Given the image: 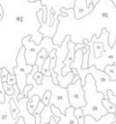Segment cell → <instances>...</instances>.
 <instances>
[{"instance_id": "cell-37", "label": "cell", "mask_w": 116, "mask_h": 124, "mask_svg": "<svg viewBox=\"0 0 116 124\" xmlns=\"http://www.w3.org/2000/svg\"><path fill=\"white\" fill-rule=\"evenodd\" d=\"M115 65H116V63H115Z\"/></svg>"}, {"instance_id": "cell-34", "label": "cell", "mask_w": 116, "mask_h": 124, "mask_svg": "<svg viewBox=\"0 0 116 124\" xmlns=\"http://www.w3.org/2000/svg\"><path fill=\"white\" fill-rule=\"evenodd\" d=\"M111 1H112V3H113V4L115 5V7H116V0H111Z\"/></svg>"}, {"instance_id": "cell-1", "label": "cell", "mask_w": 116, "mask_h": 124, "mask_svg": "<svg viewBox=\"0 0 116 124\" xmlns=\"http://www.w3.org/2000/svg\"><path fill=\"white\" fill-rule=\"evenodd\" d=\"M83 89L86 100V106L82 108L84 115H90L96 120H100L108 112L102 105V100L105 99L104 95L97 90L96 81L92 75H87Z\"/></svg>"}, {"instance_id": "cell-17", "label": "cell", "mask_w": 116, "mask_h": 124, "mask_svg": "<svg viewBox=\"0 0 116 124\" xmlns=\"http://www.w3.org/2000/svg\"><path fill=\"white\" fill-rule=\"evenodd\" d=\"M10 105H11V112H12L14 118L16 119V120H18V118H19L18 115H19L20 109H19V108L17 107V104L15 103V101H14V99H11V101H10Z\"/></svg>"}, {"instance_id": "cell-19", "label": "cell", "mask_w": 116, "mask_h": 124, "mask_svg": "<svg viewBox=\"0 0 116 124\" xmlns=\"http://www.w3.org/2000/svg\"><path fill=\"white\" fill-rule=\"evenodd\" d=\"M50 62H51V58L48 56L42 68V73L44 74V76L46 77H51V71H50Z\"/></svg>"}, {"instance_id": "cell-25", "label": "cell", "mask_w": 116, "mask_h": 124, "mask_svg": "<svg viewBox=\"0 0 116 124\" xmlns=\"http://www.w3.org/2000/svg\"><path fill=\"white\" fill-rule=\"evenodd\" d=\"M51 97H52V93H51V91H46V92L44 93V95L42 101L44 103L45 106H47V105L49 104V102H50V100H51Z\"/></svg>"}, {"instance_id": "cell-29", "label": "cell", "mask_w": 116, "mask_h": 124, "mask_svg": "<svg viewBox=\"0 0 116 124\" xmlns=\"http://www.w3.org/2000/svg\"><path fill=\"white\" fill-rule=\"evenodd\" d=\"M23 98H25L24 94H23V93H19V94H18V96H17V102H18V101H20V100H22Z\"/></svg>"}, {"instance_id": "cell-33", "label": "cell", "mask_w": 116, "mask_h": 124, "mask_svg": "<svg viewBox=\"0 0 116 124\" xmlns=\"http://www.w3.org/2000/svg\"><path fill=\"white\" fill-rule=\"evenodd\" d=\"M87 1V4H88V6H90L91 4H92V0H86Z\"/></svg>"}, {"instance_id": "cell-32", "label": "cell", "mask_w": 116, "mask_h": 124, "mask_svg": "<svg viewBox=\"0 0 116 124\" xmlns=\"http://www.w3.org/2000/svg\"><path fill=\"white\" fill-rule=\"evenodd\" d=\"M100 1H101V0H92V4H93L94 6H96Z\"/></svg>"}, {"instance_id": "cell-20", "label": "cell", "mask_w": 116, "mask_h": 124, "mask_svg": "<svg viewBox=\"0 0 116 124\" xmlns=\"http://www.w3.org/2000/svg\"><path fill=\"white\" fill-rule=\"evenodd\" d=\"M102 105H103L104 108L107 110L108 113H115L116 112V108H115L114 104H112L108 99H103L102 100Z\"/></svg>"}, {"instance_id": "cell-16", "label": "cell", "mask_w": 116, "mask_h": 124, "mask_svg": "<svg viewBox=\"0 0 116 124\" xmlns=\"http://www.w3.org/2000/svg\"><path fill=\"white\" fill-rule=\"evenodd\" d=\"M41 101H42V99L38 95H34V96H32L31 99H29V101L27 103V108H28V110H29L30 113L33 114V112L38 108V105H39V103Z\"/></svg>"}, {"instance_id": "cell-8", "label": "cell", "mask_w": 116, "mask_h": 124, "mask_svg": "<svg viewBox=\"0 0 116 124\" xmlns=\"http://www.w3.org/2000/svg\"><path fill=\"white\" fill-rule=\"evenodd\" d=\"M51 109H52L53 114L60 118V121L57 124H78L77 118L74 115V110H75L74 108L72 107L68 108L65 113H63L55 106H51Z\"/></svg>"}, {"instance_id": "cell-22", "label": "cell", "mask_w": 116, "mask_h": 124, "mask_svg": "<svg viewBox=\"0 0 116 124\" xmlns=\"http://www.w3.org/2000/svg\"><path fill=\"white\" fill-rule=\"evenodd\" d=\"M3 87H4V90H5V92H6L7 95H10V96L14 95V85H10V84H8L7 82H3Z\"/></svg>"}, {"instance_id": "cell-6", "label": "cell", "mask_w": 116, "mask_h": 124, "mask_svg": "<svg viewBox=\"0 0 116 124\" xmlns=\"http://www.w3.org/2000/svg\"><path fill=\"white\" fill-rule=\"evenodd\" d=\"M67 89L71 107L74 108H79L86 106L85 92L83 89L81 79H78L74 83H71Z\"/></svg>"}, {"instance_id": "cell-4", "label": "cell", "mask_w": 116, "mask_h": 124, "mask_svg": "<svg viewBox=\"0 0 116 124\" xmlns=\"http://www.w3.org/2000/svg\"><path fill=\"white\" fill-rule=\"evenodd\" d=\"M76 0H41L44 6L47 8V20L44 22V10H40L38 12V18L41 23V27H48L50 25V14L53 11L55 13V18H58L60 16H67V13L63 12V9H73Z\"/></svg>"}, {"instance_id": "cell-12", "label": "cell", "mask_w": 116, "mask_h": 124, "mask_svg": "<svg viewBox=\"0 0 116 124\" xmlns=\"http://www.w3.org/2000/svg\"><path fill=\"white\" fill-rule=\"evenodd\" d=\"M68 47H69V52L67 55V58L65 59L64 63H65V67L62 70V76H66L68 75L70 72H72V68L71 65L72 63L74 61L75 58V43H73L72 40L69 42L68 44Z\"/></svg>"}, {"instance_id": "cell-27", "label": "cell", "mask_w": 116, "mask_h": 124, "mask_svg": "<svg viewBox=\"0 0 116 124\" xmlns=\"http://www.w3.org/2000/svg\"><path fill=\"white\" fill-rule=\"evenodd\" d=\"M107 96H108V100H109L112 104H114V106H115V108H116V95H114L111 90H108V91H107ZM115 118H116V112H115Z\"/></svg>"}, {"instance_id": "cell-31", "label": "cell", "mask_w": 116, "mask_h": 124, "mask_svg": "<svg viewBox=\"0 0 116 124\" xmlns=\"http://www.w3.org/2000/svg\"><path fill=\"white\" fill-rule=\"evenodd\" d=\"M49 124H57V121L55 120V117L53 116L51 119H50V122H49Z\"/></svg>"}, {"instance_id": "cell-36", "label": "cell", "mask_w": 116, "mask_h": 124, "mask_svg": "<svg viewBox=\"0 0 116 124\" xmlns=\"http://www.w3.org/2000/svg\"><path fill=\"white\" fill-rule=\"evenodd\" d=\"M46 124H49V123H46Z\"/></svg>"}, {"instance_id": "cell-23", "label": "cell", "mask_w": 116, "mask_h": 124, "mask_svg": "<svg viewBox=\"0 0 116 124\" xmlns=\"http://www.w3.org/2000/svg\"><path fill=\"white\" fill-rule=\"evenodd\" d=\"M7 83L10 84V85H14V84L17 83L16 76H15L14 73H10V74H9L8 78H7Z\"/></svg>"}, {"instance_id": "cell-7", "label": "cell", "mask_w": 116, "mask_h": 124, "mask_svg": "<svg viewBox=\"0 0 116 124\" xmlns=\"http://www.w3.org/2000/svg\"><path fill=\"white\" fill-rule=\"evenodd\" d=\"M72 40L71 35H66L65 39L63 40L62 44L56 47V57H57V62H56V67L54 68V72L58 75V81H60L63 78L62 76V70L65 67V59L67 58L68 52H69V47L68 44Z\"/></svg>"}, {"instance_id": "cell-11", "label": "cell", "mask_w": 116, "mask_h": 124, "mask_svg": "<svg viewBox=\"0 0 116 124\" xmlns=\"http://www.w3.org/2000/svg\"><path fill=\"white\" fill-rule=\"evenodd\" d=\"M29 101V98L28 97H25L23 98L22 100L18 101L16 104H17V107L19 108L20 109V112H19V115L18 117H23L24 121H25V124H36V118L35 116L29 112L28 110V108H27V103Z\"/></svg>"}, {"instance_id": "cell-21", "label": "cell", "mask_w": 116, "mask_h": 124, "mask_svg": "<svg viewBox=\"0 0 116 124\" xmlns=\"http://www.w3.org/2000/svg\"><path fill=\"white\" fill-rule=\"evenodd\" d=\"M74 115H75L76 118H77L78 124H85V115H84V113H83L82 108H75V110H74Z\"/></svg>"}, {"instance_id": "cell-14", "label": "cell", "mask_w": 116, "mask_h": 124, "mask_svg": "<svg viewBox=\"0 0 116 124\" xmlns=\"http://www.w3.org/2000/svg\"><path fill=\"white\" fill-rule=\"evenodd\" d=\"M53 116H54V114H53V112H52L51 106H49V105L45 106V108H44V110H43L42 113H41V117H42L41 124L49 123V122H50V119H51Z\"/></svg>"}, {"instance_id": "cell-30", "label": "cell", "mask_w": 116, "mask_h": 124, "mask_svg": "<svg viewBox=\"0 0 116 124\" xmlns=\"http://www.w3.org/2000/svg\"><path fill=\"white\" fill-rule=\"evenodd\" d=\"M72 72L73 76H78V75H79V74H78V72H77V70H76L75 68H72Z\"/></svg>"}, {"instance_id": "cell-10", "label": "cell", "mask_w": 116, "mask_h": 124, "mask_svg": "<svg viewBox=\"0 0 116 124\" xmlns=\"http://www.w3.org/2000/svg\"><path fill=\"white\" fill-rule=\"evenodd\" d=\"M94 8H95V6L93 4L88 6L86 0H76L75 4H74V8H73L75 18L81 19V18L85 17L86 16H88L89 14H91L93 12Z\"/></svg>"}, {"instance_id": "cell-5", "label": "cell", "mask_w": 116, "mask_h": 124, "mask_svg": "<svg viewBox=\"0 0 116 124\" xmlns=\"http://www.w3.org/2000/svg\"><path fill=\"white\" fill-rule=\"evenodd\" d=\"M33 66L34 65L27 63L25 58V47L21 46L16 54V66L13 71V73L16 76L17 85L19 87L20 93H23L24 87L27 85V75L31 74L33 71Z\"/></svg>"}, {"instance_id": "cell-13", "label": "cell", "mask_w": 116, "mask_h": 124, "mask_svg": "<svg viewBox=\"0 0 116 124\" xmlns=\"http://www.w3.org/2000/svg\"><path fill=\"white\" fill-rule=\"evenodd\" d=\"M115 121V113H107L106 115L102 116L100 120H96L90 115L85 116V124H112Z\"/></svg>"}, {"instance_id": "cell-35", "label": "cell", "mask_w": 116, "mask_h": 124, "mask_svg": "<svg viewBox=\"0 0 116 124\" xmlns=\"http://www.w3.org/2000/svg\"><path fill=\"white\" fill-rule=\"evenodd\" d=\"M30 2H36V0H29Z\"/></svg>"}, {"instance_id": "cell-28", "label": "cell", "mask_w": 116, "mask_h": 124, "mask_svg": "<svg viewBox=\"0 0 116 124\" xmlns=\"http://www.w3.org/2000/svg\"><path fill=\"white\" fill-rule=\"evenodd\" d=\"M33 87H34V85H32V84H27V85L24 87L23 94H24V96H25V97H28V93L33 89Z\"/></svg>"}, {"instance_id": "cell-9", "label": "cell", "mask_w": 116, "mask_h": 124, "mask_svg": "<svg viewBox=\"0 0 116 124\" xmlns=\"http://www.w3.org/2000/svg\"><path fill=\"white\" fill-rule=\"evenodd\" d=\"M11 99H14V97L10 95H6V101L0 105V114H1L0 124H16L17 122V120L14 118L11 112V105H10Z\"/></svg>"}, {"instance_id": "cell-26", "label": "cell", "mask_w": 116, "mask_h": 124, "mask_svg": "<svg viewBox=\"0 0 116 124\" xmlns=\"http://www.w3.org/2000/svg\"><path fill=\"white\" fill-rule=\"evenodd\" d=\"M33 78H34V79L37 81V83L38 84H42V82H43V79H44V74L42 73V72H37L34 76H33Z\"/></svg>"}, {"instance_id": "cell-3", "label": "cell", "mask_w": 116, "mask_h": 124, "mask_svg": "<svg viewBox=\"0 0 116 124\" xmlns=\"http://www.w3.org/2000/svg\"><path fill=\"white\" fill-rule=\"evenodd\" d=\"M21 46L25 47V58L28 64L35 65L37 56L39 52L45 48L48 53H50L53 49H56L58 45L53 43V39L50 37H44L41 43L38 45L34 40L32 35H27L21 40Z\"/></svg>"}, {"instance_id": "cell-15", "label": "cell", "mask_w": 116, "mask_h": 124, "mask_svg": "<svg viewBox=\"0 0 116 124\" xmlns=\"http://www.w3.org/2000/svg\"><path fill=\"white\" fill-rule=\"evenodd\" d=\"M48 56H49V53L47 52V50H46L45 48H43V49L39 52L35 64L39 67L40 72H42V68H43V66H44V62H45V60H46V58H47Z\"/></svg>"}, {"instance_id": "cell-2", "label": "cell", "mask_w": 116, "mask_h": 124, "mask_svg": "<svg viewBox=\"0 0 116 124\" xmlns=\"http://www.w3.org/2000/svg\"><path fill=\"white\" fill-rule=\"evenodd\" d=\"M93 41L102 42L104 46V51L102 52L101 57H96L94 54V49L90 46V54H89V67L95 66L98 70L103 71L107 65H113L116 63V40L114 45L111 46L109 45V31L106 28H103L102 34L98 37L94 35L92 37Z\"/></svg>"}, {"instance_id": "cell-24", "label": "cell", "mask_w": 116, "mask_h": 124, "mask_svg": "<svg viewBox=\"0 0 116 124\" xmlns=\"http://www.w3.org/2000/svg\"><path fill=\"white\" fill-rule=\"evenodd\" d=\"M9 74H10L9 71L5 67L1 68V82H7V78H8Z\"/></svg>"}, {"instance_id": "cell-18", "label": "cell", "mask_w": 116, "mask_h": 124, "mask_svg": "<svg viewBox=\"0 0 116 124\" xmlns=\"http://www.w3.org/2000/svg\"><path fill=\"white\" fill-rule=\"evenodd\" d=\"M110 78L111 80H116V65H107L103 70Z\"/></svg>"}]
</instances>
